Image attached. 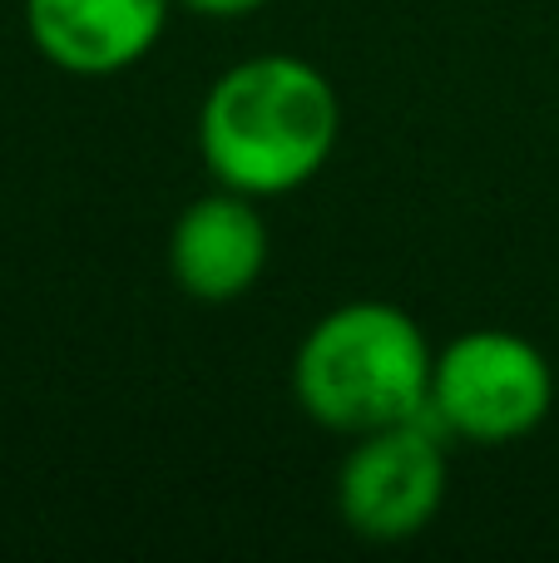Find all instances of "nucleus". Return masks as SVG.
<instances>
[{
	"instance_id": "0eeeda50",
	"label": "nucleus",
	"mask_w": 559,
	"mask_h": 563,
	"mask_svg": "<svg viewBox=\"0 0 559 563\" xmlns=\"http://www.w3.org/2000/svg\"><path fill=\"white\" fill-rule=\"evenodd\" d=\"M174 5L194 10V15H208V20H238L248 10H257L263 0H174Z\"/></svg>"
},
{
	"instance_id": "39448f33",
	"label": "nucleus",
	"mask_w": 559,
	"mask_h": 563,
	"mask_svg": "<svg viewBox=\"0 0 559 563\" xmlns=\"http://www.w3.org/2000/svg\"><path fill=\"white\" fill-rule=\"evenodd\" d=\"M174 0H25L30 45L69 75H119L158 45Z\"/></svg>"
},
{
	"instance_id": "20e7f679",
	"label": "nucleus",
	"mask_w": 559,
	"mask_h": 563,
	"mask_svg": "<svg viewBox=\"0 0 559 563\" xmlns=\"http://www.w3.org/2000/svg\"><path fill=\"white\" fill-rule=\"evenodd\" d=\"M446 440L451 435L436 426L431 406L402 426L357 435L337 475V509L347 529L382 544L421 534L446 499Z\"/></svg>"
},
{
	"instance_id": "f257e3e1",
	"label": "nucleus",
	"mask_w": 559,
	"mask_h": 563,
	"mask_svg": "<svg viewBox=\"0 0 559 563\" xmlns=\"http://www.w3.org/2000/svg\"><path fill=\"white\" fill-rule=\"evenodd\" d=\"M342 129L337 89L297 55H253L213 79L198 109V148L233 194L277 198L313 184Z\"/></svg>"
},
{
	"instance_id": "423d86ee",
	"label": "nucleus",
	"mask_w": 559,
	"mask_h": 563,
	"mask_svg": "<svg viewBox=\"0 0 559 563\" xmlns=\"http://www.w3.org/2000/svg\"><path fill=\"white\" fill-rule=\"evenodd\" d=\"M174 282L194 301H238L267 267V223L248 194H208L188 203L168 238Z\"/></svg>"
},
{
	"instance_id": "f03ea898",
	"label": "nucleus",
	"mask_w": 559,
	"mask_h": 563,
	"mask_svg": "<svg viewBox=\"0 0 559 563\" xmlns=\"http://www.w3.org/2000/svg\"><path fill=\"white\" fill-rule=\"evenodd\" d=\"M436 351L392 301H347L303 336L293 361L297 406L327 430L366 435L421 416Z\"/></svg>"
},
{
	"instance_id": "7ed1b4c3",
	"label": "nucleus",
	"mask_w": 559,
	"mask_h": 563,
	"mask_svg": "<svg viewBox=\"0 0 559 563\" xmlns=\"http://www.w3.org/2000/svg\"><path fill=\"white\" fill-rule=\"evenodd\" d=\"M426 406L451 440L511 445L545 426L555 406V371L535 341L481 327L456 336L436 356Z\"/></svg>"
}]
</instances>
